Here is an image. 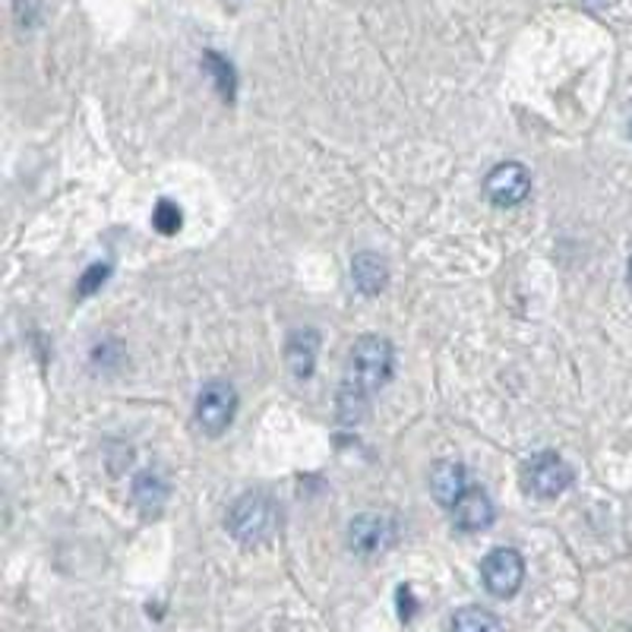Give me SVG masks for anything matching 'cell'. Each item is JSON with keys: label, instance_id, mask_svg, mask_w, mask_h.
<instances>
[{"label": "cell", "instance_id": "cell-16", "mask_svg": "<svg viewBox=\"0 0 632 632\" xmlns=\"http://www.w3.org/2000/svg\"><path fill=\"white\" fill-rule=\"evenodd\" d=\"M111 275V266H102V263H95L92 269H85V275L80 278V298H85V295H92L105 278Z\"/></svg>", "mask_w": 632, "mask_h": 632}, {"label": "cell", "instance_id": "cell-8", "mask_svg": "<svg viewBox=\"0 0 632 632\" xmlns=\"http://www.w3.org/2000/svg\"><path fill=\"white\" fill-rule=\"evenodd\" d=\"M494 503H491V496L484 494L481 487H468L462 499L452 506V522H456L459 531H484V528L494 525Z\"/></svg>", "mask_w": 632, "mask_h": 632}, {"label": "cell", "instance_id": "cell-19", "mask_svg": "<svg viewBox=\"0 0 632 632\" xmlns=\"http://www.w3.org/2000/svg\"><path fill=\"white\" fill-rule=\"evenodd\" d=\"M630 134H632V120H630Z\"/></svg>", "mask_w": 632, "mask_h": 632}, {"label": "cell", "instance_id": "cell-13", "mask_svg": "<svg viewBox=\"0 0 632 632\" xmlns=\"http://www.w3.org/2000/svg\"><path fill=\"white\" fill-rule=\"evenodd\" d=\"M452 632H503L499 617L484 607H462L452 617Z\"/></svg>", "mask_w": 632, "mask_h": 632}, {"label": "cell", "instance_id": "cell-1", "mask_svg": "<svg viewBox=\"0 0 632 632\" xmlns=\"http://www.w3.org/2000/svg\"><path fill=\"white\" fill-rule=\"evenodd\" d=\"M395 352L383 335H364L355 342L348 370L338 389V417L345 424H358L370 412V399L389 383Z\"/></svg>", "mask_w": 632, "mask_h": 632}, {"label": "cell", "instance_id": "cell-9", "mask_svg": "<svg viewBox=\"0 0 632 632\" xmlns=\"http://www.w3.org/2000/svg\"><path fill=\"white\" fill-rule=\"evenodd\" d=\"M468 491V471L462 462H452V459H443L430 471V494L437 496V503L443 506H456L462 494Z\"/></svg>", "mask_w": 632, "mask_h": 632}, {"label": "cell", "instance_id": "cell-6", "mask_svg": "<svg viewBox=\"0 0 632 632\" xmlns=\"http://www.w3.org/2000/svg\"><path fill=\"white\" fill-rule=\"evenodd\" d=\"M484 187H487V196L494 199L496 206H519L531 191V174L519 162H503L487 174Z\"/></svg>", "mask_w": 632, "mask_h": 632}, {"label": "cell", "instance_id": "cell-3", "mask_svg": "<svg viewBox=\"0 0 632 632\" xmlns=\"http://www.w3.org/2000/svg\"><path fill=\"white\" fill-rule=\"evenodd\" d=\"M196 427L209 437H221L238 412V392L231 389V383H206L196 395Z\"/></svg>", "mask_w": 632, "mask_h": 632}, {"label": "cell", "instance_id": "cell-12", "mask_svg": "<svg viewBox=\"0 0 632 632\" xmlns=\"http://www.w3.org/2000/svg\"><path fill=\"white\" fill-rule=\"evenodd\" d=\"M134 503L146 516H159L168 503V484L156 471H142L134 481Z\"/></svg>", "mask_w": 632, "mask_h": 632}, {"label": "cell", "instance_id": "cell-14", "mask_svg": "<svg viewBox=\"0 0 632 632\" xmlns=\"http://www.w3.org/2000/svg\"><path fill=\"white\" fill-rule=\"evenodd\" d=\"M203 64H206V70L212 73V80L219 85L221 95H225V99H234V67L221 55H216V51H209V55L203 57Z\"/></svg>", "mask_w": 632, "mask_h": 632}, {"label": "cell", "instance_id": "cell-17", "mask_svg": "<svg viewBox=\"0 0 632 632\" xmlns=\"http://www.w3.org/2000/svg\"><path fill=\"white\" fill-rule=\"evenodd\" d=\"M399 610H402V620H412L414 617V598H412V588H409V585H402V588H399Z\"/></svg>", "mask_w": 632, "mask_h": 632}, {"label": "cell", "instance_id": "cell-10", "mask_svg": "<svg viewBox=\"0 0 632 632\" xmlns=\"http://www.w3.org/2000/svg\"><path fill=\"white\" fill-rule=\"evenodd\" d=\"M317 352H320V332L298 330L288 338V367L295 377H310L317 367Z\"/></svg>", "mask_w": 632, "mask_h": 632}, {"label": "cell", "instance_id": "cell-4", "mask_svg": "<svg viewBox=\"0 0 632 632\" xmlns=\"http://www.w3.org/2000/svg\"><path fill=\"white\" fill-rule=\"evenodd\" d=\"M522 484L528 494L553 499L573 484V468L566 466L556 452H538L522 466Z\"/></svg>", "mask_w": 632, "mask_h": 632}, {"label": "cell", "instance_id": "cell-15", "mask_svg": "<svg viewBox=\"0 0 632 632\" xmlns=\"http://www.w3.org/2000/svg\"><path fill=\"white\" fill-rule=\"evenodd\" d=\"M152 225L159 234H177V228L184 225V216H181V206L171 203V199H162L152 212Z\"/></svg>", "mask_w": 632, "mask_h": 632}, {"label": "cell", "instance_id": "cell-5", "mask_svg": "<svg viewBox=\"0 0 632 632\" xmlns=\"http://www.w3.org/2000/svg\"><path fill=\"white\" fill-rule=\"evenodd\" d=\"M481 578L494 598H513L525 582V560L519 550L496 548L481 563Z\"/></svg>", "mask_w": 632, "mask_h": 632}, {"label": "cell", "instance_id": "cell-18", "mask_svg": "<svg viewBox=\"0 0 632 632\" xmlns=\"http://www.w3.org/2000/svg\"><path fill=\"white\" fill-rule=\"evenodd\" d=\"M627 275H630V285H632V260H630V273H627Z\"/></svg>", "mask_w": 632, "mask_h": 632}, {"label": "cell", "instance_id": "cell-11", "mask_svg": "<svg viewBox=\"0 0 632 632\" xmlns=\"http://www.w3.org/2000/svg\"><path fill=\"white\" fill-rule=\"evenodd\" d=\"M352 278H355L358 291H364V295H380L386 288V281H389V269H386L383 256L358 253L352 260Z\"/></svg>", "mask_w": 632, "mask_h": 632}, {"label": "cell", "instance_id": "cell-7", "mask_svg": "<svg viewBox=\"0 0 632 632\" xmlns=\"http://www.w3.org/2000/svg\"><path fill=\"white\" fill-rule=\"evenodd\" d=\"M348 544L360 556H377L395 544V522L386 516H360L348 525Z\"/></svg>", "mask_w": 632, "mask_h": 632}, {"label": "cell", "instance_id": "cell-2", "mask_svg": "<svg viewBox=\"0 0 632 632\" xmlns=\"http://www.w3.org/2000/svg\"><path fill=\"white\" fill-rule=\"evenodd\" d=\"M228 531L241 544H266L278 528V506L266 494L241 496L228 513Z\"/></svg>", "mask_w": 632, "mask_h": 632}]
</instances>
